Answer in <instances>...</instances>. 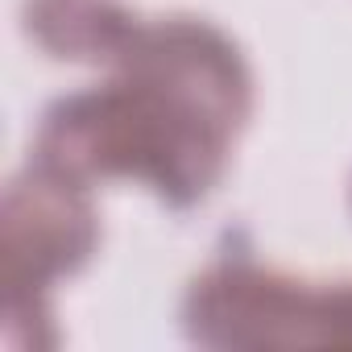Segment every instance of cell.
<instances>
[{
  "label": "cell",
  "instance_id": "3",
  "mask_svg": "<svg viewBox=\"0 0 352 352\" xmlns=\"http://www.w3.org/2000/svg\"><path fill=\"white\" fill-rule=\"evenodd\" d=\"M75 179L34 166L5 195V323L21 315L42 319V294L50 282L75 274L96 241L100 224Z\"/></svg>",
  "mask_w": 352,
  "mask_h": 352
},
{
  "label": "cell",
  "instance_id": "2",
  "mask_svg": "<svg viewBox=\"0 0 352 352\" xmlns=\"http://www.w3.org/2000/svg\"><path fill=\"white\" fill-rule=\"evenodd\" d=\"M183 315L191 340L212 348L352 344V286H307L253 261L212 265Z\"/></svg>",
  "mask_w": 352,
  "mask_h": 352
},
{
  "label": "cell",
  "instance_id": "1",
  "mask_svg": "<svg viewBox=\"0 0 352 352\" xmlns=\"http://www.w3.org/2000/svg\"><path fill=\"white\" fill-rule=\"evenodd\" d=\"M112 63L108 87L46 112L38 166L83 187L137 179L174 208L204 199L249 120L241 50L204 21H137Z\"/></svg>",
  "mask_w": 352,
  "mask_h": 352
}]
</instances>
